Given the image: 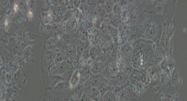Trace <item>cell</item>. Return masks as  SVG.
Returning <instances> with one entry per match:
<instances>
[{
  "mask_svg": "<svg viewBox=\"0 0 187 101\" xmlns=\"http://www.w3.org/2000/svg\"><path fill=\"white\" fill-rule=\"evenodd\" d=\"M102 5L106 13L107 14H110L113 12V7L115 5V2H114V1H106L104 4Z\"/></svg>",
  "mask_w": 187,
  "mask_h": 101,
  "instance_id": "12",
  "label": "cell"
},
{
  "mask_svg": "<svg viewBox=\"0 0 187 101\" xmlns=\"http://www.w3.org/2000/svg\"><path fill=\"white\" fill-rule=\"evenodd\" d=\"M108 69H109L111 74H115L118 72L119 69L117 66V64H116L115 62H111L110 64L108 65Z\"/></svg>",
  "mask_w": 187,
  "mask_h": 101,
  "instance_id": "17",
  "label": "cell"
},
{
  "mask_svg": "<svg viewBox=\"0 0 187 101\" xmlns=\"http://www.w3.org/2000/svg\"><path fill=\"white\" fill-rule=\"evenodd\" d=\"M69 23L70 28L72 29V31L77 32V29L79 28V23L77 20H76V18L73 16V17L69 20Z\"/></svg>",
  "mask_w": 187,
  "mask_h": 101,
  "instance_id": "14",
  "label": "cell"
},
{
  "mask_svg": "<svg viewBox=\"0 0 187 101\" xmlns=\"http://www.w3.org/2000/svg\"><path fill=\"white\" fill-rule=\"evenodd\" d=\"M33 49L32 45L29 46V47H27L24 49L23 59H24V61L26 64H30L33 62Z\"/></svg>",
  "mask_w": 187,
  "mask_h": 101,
  "instance_id": "9",
  "label": "cell"
},
{
  "mask_svg": "<svg viewBox=\"0 0 187 101\" xmlns=\"http://www.w3.org/2000/svg\"><path fill=\"white\" fill-rule=\"evenodd\" d=\"M60 37H51L48 39L47 40H45L43 43V48L48 51H52L57 49V42H58V39Z\"/></svg>",
  "mask_w": 187,
  "mask_h": 101,
  "instance_id": "8",
  "label": "cell"
},
{
  "mask_svg": "<svg viewBox=\"0 0 187 101\" xmlns=\"http://www.w3.org/2000/svg\"><path fill=\"white\" fill-rule=\"evenodd\" d=\"M165 57V55L164 53V50L158 45L155 48L153 57H152V64L155 65L157 67H159L160 64L162 62Z\"/></svg>",
  "mask_w": 187,
  "mask_h": 101,
  "instance_id": "4",
  "label": "cell"
},
{
  "mask_svg": "<svg viewBox=\"0 0 187 101\" xmlns=\"http://www.w3.org/2000/svg\"><path fill=\"white\" fill-rule=\"evenodd\" d=\"M163 18L162 16L155 14H150L144 16L141 25L140 26V31L141 37L146 40H152L154 44L158 45L163 32Z\"/></svg>",
  "mask_w": 187,
  "mask_h": 101,
  "instance_id": "1",
  "label": "cell"
},
{
  "mask_svg": "<svg viewBox=\"0 0 187 101\" xmlns=\"http://www.w3.org/2000/svg\"><path fill=\"white\" fill-rule=\"evenodd\" d=\"M170 84L177 88H179L182 83V78L179 73L178 65H176L175 67L170 71Z\"/></svg>",
  "mask_w": 187,
  "mask_h": 101,
  "instance_id": "2",
  "label": "cell"
},
{
  "mask_svg": "<svg viewBox=\"0 0 187 101\" xmlns=\"http://www.w3.org/2000/svg\"><path fill=\"white\" fill-rule=\"evenodd\" d=\"M63 51L67 57L68 61L73 63L76 59V57H77V47H76L75 43H70V44L67 45Z\"/></svg>",
  "mask_w": 187,
  "mask_h": 101,
  "instance_id": "3",
  "label": "cell"
},
{
  "mask_svg": "<svg viewBox=\"0 0 187 101\" xmlns=\"http://www.w3.org/2000/svg\"><path fill=\"white\" fill-rule=\"evenodd\" d=\"M41 23L43 25H51V23L54 22L55 17H54L53 13H51V11L49 12H45L41 13L40 15Z\"/></svg>",
  "mask_w": 187,
  "mask_h": 101,
  "instance_id": "7",
  "label": "cell"
},
{
  "mask_svg": "<svg viewBox=\"0 0 187 101\" xmlns=\"http://www.w3.org/2000/svg\"><path fill=\"white\" fill-rule=\"evenodd\" d=\"M67 57L66 56V55H65L64 52L63 51L60 50L56 55L55 58H54V64L56 65H58V64H61V63L62 62L67 61Z\"/></svg>",
  "mask_w": 187,
  "mask_h": 101,
  "instance_id": "10",
  "label": "cell"
},
{
  "mask_svg": "<svg viewBox=\"0 0 187 101\" xmlns=\"http://www.w3.org/2000/svg\"><path fill=\"white\" fill-rule=\"evenodd\" d=\"M10 1H1V12H4V10H8L10 7Z\"/></svg>",
  "mask_w": 187,
  "mask_h": 101,
  "instance_id": "18",
  "label": "cell"
},
{
  "mask_svg": "<svg viewBox=\"0 0 187 101\" xmlns=\"http://www.w3.org/2000/svg\"><path fill=\"white\" fill-rule=\"evenodd\" d=\"M87 91L88 94V96L93 101H99L101 99V93L98 87L96 86H91L86 89H83Z\"/></svg>",
  "mask_w": 187,
  "mask_h": 101,
  "instance_id": "6",
  "label": "cell"
},
{
  "mask_svg": "<svg viewBox=\"0 0 187 101\" xmlns=\"http://www.w3.org/2000/svg\"><path fill=\"white\" fill-rule=\"evenodd\" d=\"M122 9L121 6L119 4H115V5H114L113 9V15L115 16H121V13H122Z\"/></svg>",
  "mask_w": 187,
  "mask_h": 101,
  "instance_id": "16",
  "label": "cell"
},
{
  "mask_svg": "<svg viewBox=\"0 0 187 101\" xmlns=\"http://www.w3.org/2000/svg\"><path fill=\"white\" fill-rule=\"evenodd\" d=\"M165 57H166V62L168 70H169L170 72L171 70H173V68L175 67L176 65H177V64H176V62L174 58L173 57L172 55H167Z\"/></svg>",
  "mask_w": 187,
  "mask_h": 101,
  "instance_id": "13",
  "label": "cell"
},
{
  "mask_svg": "<svg viewBox=\"0 0 187 101\" xmlns=\"http://www.w3.org/2000/svg\"><path fill=\"white\" fill-rule=\"evenodd\" d=\"M108 23H109L108 25L118 28V27L120 26L121 23V16L113 15L111 18H109V22H108Z\"/></svg>",
  "mask_w": 187,
  "mask_h": 101,
  "instance_id": "11",
  "label": "cell"
},
{
  "mask_svg": "<svg viewBox=\"0 0 187 101\" xmlns=\"http://www.w3.org/2000/svg\"><path fill=\"white\" fill-rule=\"evenodd\" d=\"M107 30L111 37H112L113 39H117L118 37V28H115V27L108 25L107 27Z\"/></svg>",
  "mask_w": 187,
  "mask_h": 101,
  "instance_id": "15",
  "label": "cell"
},
{
  "mask_svg": "<svg viewBox=\"0 0 187 101\" xmlns=\"http://www.w3.org/2000/svg\"><path fill=\"white\" fill-rule=\"evenodd\" d=\"M73 2H74V6L75 8H78L80 6V4H81V1H79V0H78V1H73Z\"/></svg>",
  "mask_w": 187,
  "mask_h": 101,
  "instance_id": "19",
  "label": "cell"
},
{
  "mask_svg": "<svg viewBox=\"0 0 187 101\" xmlns=\"http://www.w3.org/2000/svg\"><path fill=\"white\" fill-rule=\"evenodd\" d=\"M81 82V73L79 70L78 69H76L74 71L71 75V77H70L69 80V86L70 89H74L76 87L78 86L80 84Z\"/></svg>",
  "mask_w": 187,
  "mask_h": 101,
  "instance_id": "5",
  "label": "cell"
}]
</instances>
